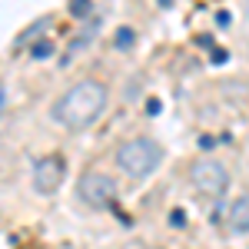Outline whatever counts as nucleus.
Wrapping results in <instances>:
<instances>
[{
  "label": "nucleus",
  "instance_id": "nucleus-1",
  "mask_svg": "<svg viewBox=\"0 0 249 249\" xmlns=\"http://www.w3.org/2000/svg\"><path fill=\"white\" fill-rule=\"evenodd\" d=\"M107 87L100 83V80H80L73 83L70 90H63V96L53 100V107H50V116H53V123L63 126V130H87V126H93L96 120L103 116L107 110Z\"/></svg>",
  "mask_w": 249,
  "mask_h": 249
},
{
  "label": "nucleus",
  "instance_id": "nucleus-2",
  "mask_svg": "<svg viewBox=\"0 0 249 249\" xmlns=\"http://www.w3.org/2000/svg\"><path fill=\"white\" fill-rule=\"evenodd\" d=\"M163 163V146L156 140H146V136H136V140H126L120 150H116V166L133 176V179H143L150 176Z\"/></svg>",
  "mask_w": 249,
  "mask_h": 249
},
{
  "label": "nucleus",
  "instance_id": "nucleus-3",
  "mask_svg": "<svg viewBox=\"0 0 249 249\" xmlns=\"http://www.w3.org/2000/svg\"><path fill=\"white\" fill-rule=\"evenodd\" d=\"M77 196H80V203H87L90 210H107V206L116 203L120 186H116L113 176H107V173H100V170H90V173L80 176Z\"/></svg>",
  "mask_w": 249,
  "mask_h": 249
},
{
  "label": "nucleus",
  "instance_id": "nucleus-4",
  "mask_svg": "<svg viewBox=\"0 0 249 249\" xmlns=\"http://www.w3.org/2000/svg\"><path fill=\"white\" fill-rule=\"evenodd\" d=\"M190 183L199 196H213L216 199V196H223L230 190V170L223 163H216V160H199L190 170Z\"/></svg>",
  "mask_w": 249,
  "mask_h": 249
},
{
  "label": "nucleus",
  "instance_id": "nucleus-5",
  "mask_svg": "<svg viewBox=\"0 0 249 249\" xmlns=\"http://www.w3.org/2000/svg\"><path fill=\"white\" fill-rule=\"evenodd\" d=\"M63 170H67V163L60 156H40L34 163V190L43 193V196L57 193L60 183H63Z\"/></svg>",
  "mask_w": 249,
  "mask_h": 249
},
{
  "label": "nucleus",
  "instance_id": "nucleus-6",
  "mask_svg": "<svg viewBox=\"0 0 249 249\" xmlns=\"http://www.w3.org/2000/svg\"><path fill=\"white\" fill-rule=\"evenodd\" d=\"M230 230L232 232H249V196H239L230 210Z\"/></svg>",
  "mask_w": 249,
  "mask_h": 249
},
{
  "label": "nucleus",
  "instance_id": "nucleus-7",
  "mask_svg": "<svg viewBox=\"0 0 249 249\" xmlns=\"http://www.w3.org/2000/svg\"><path fill=\"white\" fill-rule=\"evenodd\" d=\"M116 47H120V50H130V47H133V30H130V27H120V30H116Z\"/></svg>",
  "mask_w": 249,
  "mask_h": 249
},
{
  "label": "nucleus",
  "instance_id": "nucleus-8",
  "mask_svg": "<svg viewBox=\"0 0 249 249\" xmlns=\"http://www.w3.org/2000/svg\"><path fill=\"white\" fill-rule=\"evenodd\" d=\"M50 53H53V43H47V40H40L37 47H34V57H37V60L50 57Z\"/></svg>",
  "mask_w": 249,
  "mask_h": 249
},
{
  "label": "nucleus",
  "instance_id": "nucleus-9",
  "mask_svg": "<svg viewBox=\"0 0 249 249\" xmlns=\"http://www.w3.org/2000/svg\"><path fill=\"white\" fill-rule=\"evenodd\" d=\"M70 10H73L77 17H87V14H90V0H73V3H70Z\"/></svg>",
  "mask_w": 249,
  "mask_h": 249
},
{
  "label": "nucleus",
  "instance_id": "nucleus-10",
  "mask_svg": "<svg viewBox=\"0 0 249 249\" xmlns=\"http://www.w3.org/2000/svg\"><path fill=\"white\" fill-rule=\"evenodd\" d=\"M3 107H7V90H3V83H0V113H3Z\"/></svg>",
  "mask_w": 249,
  "mask_h": 249
},
{
  "label": "nucleus",
  "instance_id": "nucleus-11",
  "mask_svg": "<svg viewBox=\"0 0 249 249\" xmlns=\"http://www.w3.org/2000/svg\"><path fill=\"white\" fill-rule=\"evenodd\" d=\"M246 10H249V3H246Z\"/></svg>",
  "mask_w": 249,
  "mask_h": 249
}]
</instances>
